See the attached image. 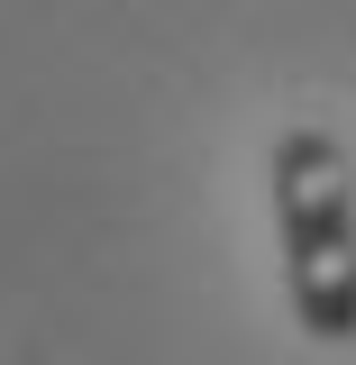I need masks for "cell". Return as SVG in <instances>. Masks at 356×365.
Returning a JSON list of instances; mask_svg holds the SVG:
<instances>
[{"label":"cell","instance_id":"obj_1","mask_svg":"<svg viewBox=\"0 0 356 365\" xmlns=\"http://www.w3.org/2000/svg\"><path fill=\"white\" fill-rule=\"evenodd\" d=\"M274 247H283V302L320 347H356V165L311 119L274 137Z\"/></svg>","mask_w":356,"mask_h":365}]
</instances>
